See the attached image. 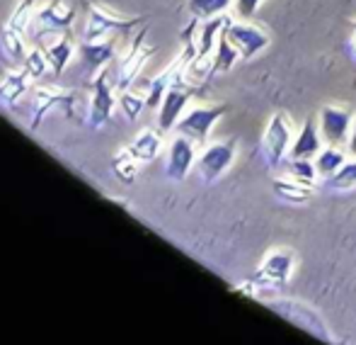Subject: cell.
Listing matches in <instances>:
<instances>
[{
    "instance_id": "1",
    "label": "cell",
    "mask_w": 356,
    "mask_h": 345,
    "mask_svg": "<svg viewBox=\"0 0 356 345\" xmlns=\"http://www.w3.org/2000/svg\"><path fill=\"white\" fill-rule=\"evenodd\" d=\"M78 102H80L78 90H66L58 86L34 88V117H32V122H29V129L42 127L44 117H47L54 107H61L68 119L78 117V112H75V105Z\"/></svg>"
},
{
    "instance_id": "2",
    "label": "cell",
    "mask_w": 356,
    "mask_h": 345,
    "mask_svg": "<svg viewBox=\"0 0 356 345\" xmlns=\"http://www.w3.org/2000/svg\"><path fill=\"white\" fill-rule=\"evenodd\" d=\"M117 95H114V83L109 66L95 73L92 78V100H90V119L88 124L92 129H102L112 119V112L117 107Z\"/></svg>"
},
{
    "instance_id": "3",
    "label": "cell",
    "mask_w": 356,
    "mask_h": 345,
    "mask_svg": "<svg viewBox=\"0 0 356 345\" xmlns=\"http://www.w3.org/2000/svg\"><path fill=\"white\" fill-rule=\"evenodd\" d=\"M145 17H119L109 13L102 5H90L88 8V22H85V42H99L109 32H129L138 27Z\"/></svg>"
},
{
    "instance_id": "4",
    "label": "cell",
    "mask_w": 356,
    "mask_h": 345,
    "mask_svg": "<svg viewBox=\"0 0 356 345\" xmlns=\"http://www.w3.org/2000/svg\"><path fill=\"white\" fill-rule=\"evenodd\" d=\"M235 153H238L235 139L209 144V146L202 151V156L197 158V173L202 175L204 183H216L220 175H225V171L233 166Z\"/></svg>"
},
{
    "instance_id": "5",
    "label": "cell",
    "mask_w": 356,
    "mask_h": 345,
    "mask_svg": "<svg viewBox=\"0 0 356 345\" xmlns=\"http://www.w3.org/2000/svg\"><path fill=\"white\" fill-rule=\"evenodd\" d=\"M225 109H228L225 105L194 107V109H189V112L182 114V119L175 124V129H177V134H182V137L192 139L194 144H207L209 134H211V127L218 122L220 117H223Z\"/></svg>"
},
{
    "instance_id": "6",
    "label": "cell",
    "mask_w": 356,
    "mask_h": 345,
    "mask_svg": "<svg viewBox=\"0 0 356 345\" xmlns=\"http://www.w3.org/2000/svg\"><path fill=\"white\" fill-rule=\"evenodd\" d=\"M291 146V127L289 119H286L284 112L274 114L267 124V132H264L262 139V156L264 163L269 168H279L284 163V156Z\"/></svg>"
},
{
    "instance_id": "7",
    "label": "cell",
    "mask_w": 356,
    "mask_h": 345,
    "mask_svg": "<svg viewBox=\"0 0 356 345\" xmlns=\"http://www.w3.org/2000/svg\"><path fill=\"white\" fill-rule=\"evenodd\" d=\"M145 34H148V29L141 27V32L134 37V44L131 49H129V54L122 59V63H119V73H117V88L119 90H129L136 83L138 73L143 71V66L148 63V59L155 54L153 47H145Z\"/></svg>"
},
{
    "instance_id": "8",
    "label": "cell",
    "mask_w": 356,
    "mask_h": 345,
    "mask_svg": "<svg viewBox=\"0 0 356 345\" xmlns=\"http://www.w3.org/2000/svg\"><path fill=\"white\" fill-rule=\"evenodd\" d=\"M223 32H225V37H228V42L240 52L243 59H252L254 54L264 52V49L269 47V34L262 32L259 27H254V24L233 22V20H228Z\"/></svg>"
},
{
    "instance_id": "9",
    "label": "cell",
    "mask_w": 356,
    "mask_h": 345,
    "mask_svg": "<svg viewBox=\"0 0 356 345\" xmlns=\"http://www.w3.org/2000/svg\"><path fill=\"white\" fill-rule=\"evenodd\" d=\"M194 163H197V146H194V141L187 137H182V134L175 137L168 148V163H165L168 178L182 183V180L189 175V171L194 168Z\"/></svg>"
},
{
    "instance_id": "10",
    "label": "cell",
    "mask_w": 356,
    "mask_h": 345,
    "mask_svg": "<svg viewBox=\"0 0 356 345\" xmlns=\"http://www.w3.org/2000/svg\"><path fill=\"white\" fill-rule=\"evenodd\" d=\"M192 93H197V88H192L189 83H179V86H172L165 93L163 102H160V114H158V127L160 132H170L175 129V124L182 119V112L187 107Z\"/></svg>"
},
{
    "instance_id": "11",
    "label": "cell",
    "mask_w": 356,
    "mask_h": 345,
    "mask_svg": "<svg viewBox=\"0 0 356 345\" xmlns=\"http://www.w3.org/2000/svg\"><path fill=\"white\" fill-rule=\"evenodd\" d=\"M352 112L342 107H327L320 109V134L327 141V146H339V144L347 141L349 127H352Z\"/></svg>"
},
{
    "instance_id": "12",
    "label": "cell",
    "mask_w": 356,
    "mask_h": 345,
    "mask_svg": "<svg viewBox=\"0 0 356 345\" xmlns=\"http://www.w3.org/2000/svg\"><path fill=\"white\" fill-rule=\"evenodd\" d=\"M293 265L296 258L291 251H272L262 260V268H259L257 277L262 282L272 284V287H279V284L289 282L291 273H293Z\"/></svg>"
},
{
    "instance_id": "13",
    "label": "cell",
    "mask_w": 356,
    "mask_h": 345,
    "mask_svg": "<svg viewBox=\"0 0 356 345\" xmlns=\"http://www.w3.org/2000/svg\"><path fill=\"white\" fill-rule=\"evenodd\" d=\"M37 22L44 32H68L75 22V10L68 8L63 0H49L37 13Z\"/></svg>"
},
{
    "instance_id": "14",
    "label": "cell",
    "mask_w": 356,
    "mask_h": 345,
    "mask_svg": "<svg viewBox=\"0 0 356 345\" xmlns=\"http://www.w3.org/2000/svg\"><path fill=\"white\" fill-rule=\"evenodd\" d=\"M323 141L325 139L320 134V129L315 127V119L308 117L303 122V127H300L296 141L291 144V158H315L325 148Z\"/></svg>"
},
{
    "instance_id": "15",
    "label": "cell",
    "mask_w": 356,
    "mask_h": 345,
    "mask_svg": "<svg viewBox=\"0 0 356 345\" xmlns=\"http://www.w3.org/2000/svg\"><path fill=\"white\" fill-rule=\"evenodd\" d=\"M230 17L218 15L211 20H199V29H197V59H211V54L216 52V44L218 37L223 32V27L228 24Z\"/></svg>"
},
{
    "instance_id": "16",
    "label": "cell",
    "mask_w": 356,
    "mask_h": 345,
    "mask_svg": "<svg viewBox=\"0 0 356 345\" xmlns=\"http://www.w3.org/2000/svg\"><path fill=\"white\" fill-rule=\"evenodd\" d=\"M29 88H32V78H29V73L24 68L8 71L3 81H0V102L13 109Z\"/></svg>"
},
{
    "instance_id": "17",
    "label": "cell",
    "mask_w": 356,
    "mask_h": 345,
    "mask_svg": "<svg viewBox=\"0 0 356 345\" xmlns=\"http://www.w3.org/2000/svg\"><path fill=\"white\" fill-rule=\"evenodd\" d=\"M127 148L138 163H150L163 151V134L158 129H143V132L136 134V139Z\"/></svg>"
},
{
    "instance_id": "18",
    "label": "cell",
    "mask_w": 356,
    "mask_h": 345,
    "mask_svg": "<svg viewBox=\"0 0 356 345\" xmlns=\"http://www.w3.org/2000/svg\"><path fill=\"white\" fill-rule=\"evenodd\" d=\"M114 49H117L114 39L112 42H83L80 44V56H83V63L90 71L97 73L109 66V61L114 59Z\"/></svg>"
},
{
    "instance_id": "19",
    "label": "cell",
    "mask_w": 356,
    "mask_h": 345,
    "mask_svg": "<svg viewBox=\"0 0 356 345\" xmlns=\"http://www.w3.org/2000/svg\"><path fill=\"white\" fill-rule=\"evenodd\" d=\"M274 192H277V197L291 204H305L313 197V185H305L300 180L291 178V175H284V178L274 180Z\"/></svg>"
},
{
    "instance_id": "20",
    "label": "cell",
    "mask_w": 356,
    "mask_h": 345,
    "mask_svg": "<svg viewBox=\"0 0 356 345\" xmlns=\"http://www.w3.org/2000/svg\"><path fill=\"white\" fill-rule=\"evenodd\" d=\"M44 54H47V61H49V66H51L54 76H61V73L66 71L68 63H71V59H73L71 32H63L61 37H58V42L49 44V47L44 49Z\"/></svg>"
},
{
    "instance_id": "21",
    "label": "cell",
    "mask_w": 356,
    "mask_h": 345,
    "mask_svg": "<svg viewBox=\"0 0 356 345\" xmlns=\"http://www.w3.org/2000/svg\"><path fill=\"white\" fill-rule=\"evenodd\" d=\"M225 29V27H223ZM238 59H243L240 56V52L233 47V44L228 42V37H225V32H220V37H218V44H216V52H213V56H211V63H213V76L216 73H225V71H230V68L238 63Z\"/></svg>"
},
{
    "instance_id": "22",
    "label": "cell",
    "mask_w": 356,
    "mask_h": 345,
    "mask_svg": "<svg viewBox=\"0 0 356 345\" xmlns=\"http://www.w3.org/2000/svg\"><path fill=\"white\" fill-rule=\"evenodd\" d=\"M344 163H347V156H344V151H339L337 146H325L323 151L315 156V168H318V175H323V178L334 175Z\"/></svg>"
},
{
    "instance_id": "23",
    "label": "cell",
    "mask_w": 356,
    "mask_h": 345,
    "mask_svg": "<svg viewBox=\"0 0 356 345\" xmlns=\"http://www.w3.org/2000/svg\"><path fill=\"white\" fill-rule=\"evenodd\" d=\"M112 173L117 175V180H119V183H124V185H131L134 180H136L138 161L131 156V151H129V148H122V151L112 158Z\"/></svg>"
},
{
    "instance_id": "24",
    "label": "cell",
    "mask_w": 356,
    "mask_h": 345,
    "mask_svg": "<svg viewBox=\"0 0 356 345\" xmlns=\"http://www.w3.org/2000/svg\"><path fill=\"white\" fill-rule=\"evenodd\" d=\"M0 47H3V54L10 59V61H24L29 49L24 47V39L19 32H15L13 27L5 24L3 27V34H0Z\"/></svg>"
},
{
    "instance_id": "25",
    "label": "cell",
    "mask_w": 356,
    "mask_h": 345,
    "mask_svg": "<svg viewBox=\"0 0 356 345\" xmlns=\"http://www.w3.org/2000/svg\"><path fill=\"white\" fill-rule=\"evenodd\" d=\"M230 8V0H189L187 10L194 20H211Z\"/></svg>"
},
{
    "instance_id": "26",
    "label": "cell",
    "mask_w": 356,
    "mask_h": 345,
    "mask_svg": "<svg viewBox=\"0 0 356 345\" xmlns=\"http://www.w3.org/2000/svg\"><path fill=\"white\" fill-rule=\"evenodd\" d=\"M325 187L337 190V192H347L356 187V161H347L334 175L325 178Z\"/></svg>"
},
{
    "instance_id": "27",
    "label": "cell",
    "mask_w": 356,
    "mask_h": 345,
    "mask_svg": "<svg viewBox=\"0 0 356 345\" xmlns=\"http://www.w3.org/2000/svg\"><path fill=\"white\" fill-rule=\"evenodd\" d=\"M32 20H34V0H19V5L15 8L13 17H10L8 27H13L15 32L24 34L29 24H32Z\"/></svg>"
},
{
    "instance_id": "28",
    "label": "cell",
    "mask_w": 356,
    "mask_h": 345,
    "mask_svg": "<svg viewBox=\"0 0 356 345\" xmlns=\"http://www.w3.org/2000/svg\"><path fill=\"white\" fill-rule=\"evenodd\" d=\"M119 105H122V112L129 122H134V119L143 112V107H148V105H145V95H138V93H134V90H122Z\"/></svg>"
},
{
    "instance_id": "29",
    "label": "cell",
    "mask_w": 356,
    "mask_h": 345,
    "mask_svg": "<svg viewBox=\"0 0 356 345\" xmlns=\"http://www.w3.org/2000/svg\"><path fill=\"white\" fill-rule=\"evenodd\" d=\"M289 175L305 185H315V175H318V168L310 158H291L289 161Z\"/></svg>"
},
{
    "instance_id": "30",
    "label": "cell",
    "mask_w": 356,
    "mask_h": 345,
    "mask_svg": "<svg viewBox=\"0 0 356 345\" xmlns=\"http://www.w3.org/2000/svg\"><path fill=\"white\" fill-rule=\"evenodd\" d=\"M22 68L29 73V78H42L44 73H47V68H51L49 66V61H47V54L42 52V49H29L27 52V56H24V61H22Z\"/></svg>"
},
{
    "instance_id": "31",
    "label": "cell",
    "mask_w": 356,
    "mask_h": 345,
    "mask_svg": "<svg viewBox=\"0 0 356 345\" xmlns=\"http://www.w3.org/2000/svg\"><path fill=\"white\" fill-rule=\"evenodd\" d=\"M259 3H262V0H235V8H238V15L243 20H252Z\"/></svg>"
},
{
    "instance_id": "32",
    "label": "cell",
    "mask_w": 356,
    "mask_h": 345,
    "mask_svg": "<svg viewBox=\"0 0 356 345\" xmlns=\"http://www.w3.org/2000/svg\"><path fill=\"white\" fill-rule=\"evenodd\" d=\"M349 56H352V61H356V22H354L352 37H349Z\"/></svg>"
},
{
    "instance_id": "33",
    "label": "cell",
    "mask_w": 356,
    "mask_h": 345,
    "mask_svg": "<svg viewBox=\"0 0 356 345\" xmlns=\"http://www.w3.org/2000/svg\"><path fill=\"white\" fill-rule=\"evenodd\" d=\"M349 153H352V156H356V124H354L352 137H349Z\"/></svg>"
}]
</instances>
